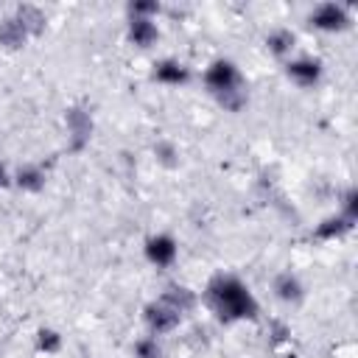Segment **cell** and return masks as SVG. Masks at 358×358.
Returning <instances> with one entry per match:
<instances>
[{"label":"cell","instance_id":"obj_1","mask_svg":"<svg viewBox=\"0 0 358 358\" xmlns=\"http://www.w3.org/2000/svg\"><path fill=\"white\" fill-rule=\"evenodd\" d=\"M204 299L221 322L255 319L260 310L249 285L243 280H238L235 274H215L204 288Z\"/></svg>","mask_w":358,"mask_h":358},{"label":"cell","instance_id":"obj_2","mask_svg":"<svg viewBox=\"0 0 358 358\" xmlns=\"http://www.w3.org/2000/svg\"><path fill=\"white\" fill-rule=\"evenodd\" d=\"M204 84H207V90L213 92V98H215L224 109H229V112H238V109L246 103L243 76H241L238 64L229 62V59L213 62V64L207 67V73H204Z\"/></svg>","mask_w":358,"mask_h":358},{"label":"cell","instance_id":"obj_3","mask_svg":"<svg viewBox=\"0 0 358 358\" xmlns=\"http://www.w3.org/2000/svg\"><path fill=\"white\" fill-rule=\"evenodd\" d=\"M45 28V14L36 6H20L11 17L0 22V48H22L31 36H39Z\"/></svg>","mask_w":358,"mask_h":358},{"label":"cell","instance_id":"obj_4","mask_svg":"<svg viewBox=\"0 0 358 358\" xmlns=\"http://www.w3.org/2000/svg\"><path fill=\"white\" fill-rule=\"evenodd\" d=\"M179 322H182V310H179L171 299L159 296V299H154V302H148V305H145V324H148L151 336L171 333Z\"/></svg>","mask_w":358,"mask_h":358},{"label":"cell","instance_id":"obj_5","mask_svg":"<svg viewBox=\"0 0 358 358\" xmlns=\"http://www.w3.org/2000/svg\"><path fill=\"white\" fill-rule=\"evenodd\" d=\"M308 22L316 28V31H324V34H338V31H347L350 28V11L347 6L341 3H319Z\"/></svg>","mask_w":358,"mask_h":358},{"label":"cell","instance_id":"obj_6","mask_svg":"<svg viewBox=\"0 0 358 358\" xmlns=\"http://www.w3.org/2000/svg\"><path fill=\"white\" fill-rule=\"evenodd\" d=\"M285 73H288V78H291L296 87H313V84H319V78H322V62H319V59H310V56L288 59Z\"/></svg>","mask_w":358,"mask_h":358},{"label":"cell","instance_id":"obj_7","mask_svg":"<svg viewBox=\"0 0 358 358\" xmlns=\"http://www.w3.org/2000/svg\"><path fill=\"white\" fill-rule=\"evenodd\" d=\"M176 255H179V246H176V241H173L171 235H165V232L151 235V238L145 241V257H148V263H154V266H159V268L173 266Z\"/></svg>","mask_w":358,"mask_h":358},{"label":"cell","instance_id":"obj_8","mask_svg":"<svg viewBox=\"0 0 358 358\" xmlns=\"http://www.w3.org/2000/svg\"><path fill=\"white\" fill-rule=\"evenodd\" d=\"M154 81H159L165 87H182L190 81V70L179 59H159L154 64Z\"/></svg>","mask_w":358,"mask_h":358},{"label":"cell","instance_id":"obj_9","mask_svg":"<svg viewBox=\"0 0 358 358\" xmlns=\"http://www.w3.org/2000/svg\"><path fill=\"white\" fill-rule=\"evenodd\" d=\"M274 296H277L280 302H285V305H299L302 296H305V285L299 282L296 274L280 271V274L274 277Z\"/></svg>","mask_w":358,"mask_h":358},{"label":"cell","instance_id":"obj_10","mask_svg":"<svg viewBox=\"0 0 358 358\" xmlns=\"http://www.w3.org/2000/svg\"><path fill=\"white\" fill-rule=\"evenodd\" d=\"M129 42L137 45V48H151L157 39H159V28L154 20H145V17H129Z\"/></svg>","mask_w":358,"mask_h":358},{"label":"cell","instance_id":"obj_11","mask_svg":"<svg viewBox=\"0 0 358 358\" xmlns=\"http://www.w3.org/2000/svg\"><path fill=\"white\" fill-rule=\"evenodd\" d=\"M294 45H296V36L288 28H274L266 36V50L271 56H277V59H288L294 53Z\"/></svg>","mask_w":358,"mask_h":358},{"label":"cell","instance_id":"obj_12","mask_svg":"<svg viewBox=\"0 0 358 358\" xmlns=\"http://www.w3.org/2000/svg\"><path fill=\"white\" fill-rule=\"evenodd\" d=\"M67 129L73 134V148L78 151L87 140H90V131H92V120L84 109H67Z\"/></svg>","mask_w":358,"mask_h":358},{"label":"cell","instance_id":"obj_13","mask_svg":"<svg viewBox=\"0 0 358 358\" xmlns=\"http://www.w3.org/2000/svg\"><path fill=\"white\" fill-rule=\"evenodd\" d=\"M352 224H355V221L344 218L341 213H338V215H330V218H324V221L316 227V238H322V241H333V238H341V235H347V232L352 229Z\"/></svg>","mask_w":358,"mask_h":358},{"label":"cell","instance_id":"obj_14","mask_svg":"<svg viewBox=\"0 0 358 358\" xmlns=\"http://www.w3.org/2000/svg\"><path fill=\"white\" fill-rule=\"evenodd\" d=\"M14 182H17V187H22L28 193H36V190L45 187V171L39 165H22L14 173Z\"/></svg>","mask_w":358,"mask_h":358},{"label":"cell","instance_id":"obj_15","mask_svg":"<svg viewBox=\"0 0 358 358\" xmlns=\"http://www.w3.org/2000/svg\"><path fill=\"white\" fill-rule=\"evenodd\" d=\"M165 299H171L182 313L185 310H190L193 308V302H196V296H193V291L190 288H185V285H171V288H165V294H162Z\"/></svg>","mask_w":358,"mask_h":358},{"label":"cell","instance_id":"obj_16","mask_svg":"<svg viewBox=\"0 0 358 358\" xmlns=\"http://www.w3.org/2000/svg\"><path fill=\"white\" fill-rule=\"evenodd\" d=\"M134 358H162V347L154 336H143L134 344Z\"/></svg>","mask_w":358,"mask_h":358},{"label":"cell","instance_id":"obj_17","mask_svg":"<svg viewBox=\"0 0 358 358\" xmlns=\"http://www.w3.org/2000/svg\"><path fill=\"white\" fill-rule=\"evenodd\" d=\"M36 347H39L42 352H56V350L62 347V336H59L53 327H42V330L36 333Z\"/></svg>","mask_w":358,"mask_h":358},{"label":"cell","instance_id":"obj_18","mask_svg":"<svg viewBox=\"0 0 358 358\" xmlns=\"http://www.w3.org/2000/svg\"><path fill=\"white\" fill-rule=\"evenodd\" d=\"M159 14V3H131L129 6V17H145L154 20Z\"/></svg>","mask_w":358,"mask_h":358},{"label":"cell","instance_id":"obj_19","mask_svg":"<svg viewBox=\"0 0 358 358\" xmlns=\"http://www.w3.org/2000/svg\"><path fill=\"white\" fill-rule=\"evenodd\" d=\"M358 193H355V187H350L347 193H344V207H341V215L344 218H350V221H355V215H358Z\"/></svg>","mask_w":358,"mask_h":358},{"label":"cell","instance_id":"obj_20","mask_svg":"<svg viewBox=\"0 0 358 358\" xmlns=\"http://www.w3.org/2000/svg\"><path fill=\"white\" fill-rule=\"evenodd\" d=\"M8 185V171H6V165L0 162V187H6Z\"/></svg>","mask_w":358,"mask_h":358}]
</instances>
